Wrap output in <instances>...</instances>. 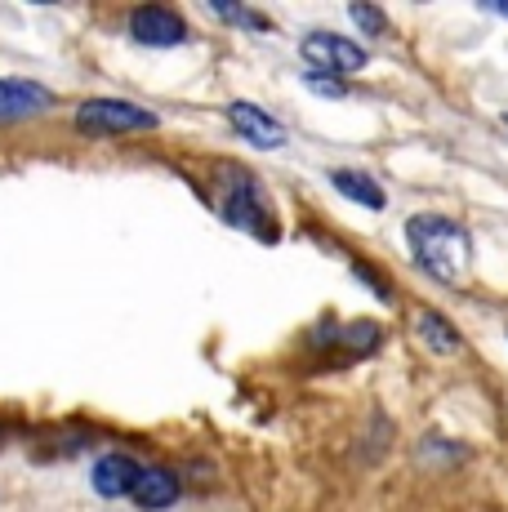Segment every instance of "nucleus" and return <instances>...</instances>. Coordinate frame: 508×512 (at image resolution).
Listing matches in <instances>:
<instances>
[{
	"label": "nucleus",
	"instance_id": "obj_13",
	"mask_svg": "<svg viewBox=\"0 0 508 512\" xmlns=\"http://www.w3.org/2000/svg\"><path fill=\"white\" fill-rule=\"evenodd\" d=\"M219 18H228V23H241V27H254V32H268V18H259V14H250V9H241V5H210Z\"/></svg>",
	"mask_w": 508,
	"mask_h": 512
},
{
	"label": "nucleus",
	"instance_id": "obj_15",
	"mask_svg": "<svg viewBox=\"0 0 508 512\" xmlns=\"http://www.w3.org/2000/svg\"><path fill=\"white\" fill-rule=\"evenodd\" d=\"M308 85H312L317 94H330V98L344 94V85H339V81H326V76H317V72H308Z\"/></svg>",
	"mask_w": 508,
	"mask_h": 512
},
{
	"label": "nucleus",
	"instance_id": "obj_2",
	"mask_svg": "<svg viewBox=\"0 0 508 512\" xmlns=\"http://www.w3.org/2000/svg\"><path fill=\"white\" fill-rule=\"evenodd\" d=\"M72 121L81 134L103 139V134H152L161 125V116L152 107L130 103V98H85Z\"/></svg>",
	"mask_w": 508,
	"mask_h": 512
},
{
	"label": "nucleus",
	"instance_id": "obj_4",
	"mask_svg": "<svg viewBox=\"0 0 508 512\" xmlns=\"http://www.w3.org/2000/svg\"><path fill=\"white\" fill-rule=\"evenodd\" d=\"M58 103L54 90L41 81H23V76H0V125H23L45 116Z\"/></svg>",
	"mask_w": 508,
	"mask_h": 512
},
{
	"label": "nucleus",
	"instance_id": "obj_10",
	"mask_svg": "<svg viewBox=\"0 0 508 512\" xmlns=\"http://www.w3.org/2000/svg\"><path fill=\"white\" fill-rule=\"evenodd\" d=\"M330 183H335V192H344L348 201L366 205V210H384L388 205L384 187L370 179V174H361V170H330Z\"/></svg>",
	"mask_w": 508,
	"mask_h": 512
},
{
	"label": "nucleus",
	"instance_id": "obj_1",
	"mask_svg": "<svg viewBox=\"0 0 508 512\" xmlns=\"http://www.w3.org/2000/svg\"><path fill=\"white\" fill-rule=\"evenodd\" d=\"M406 236L415 245V263L437 281H459L468 268V232L459 228L455 219H442V214H415L406 223Z\"/></svg>",
	"mask_w": 508,
	"mask_h": 512
},
{
	"label": "nucleus",
	"instance_id": "obj_14",
	"mask_svg": "<svg viewBox=\"0 0 508 512\" xmlns=\"http://www.w3.org/2000/svg\"><path fill=\"white\" fill-rule=\"evenodd\" d=\"M353 277H357V281H366L370 290H375V294H379V299H384V303L393 299V290H388V285H384V277H379V272H370L366 263H353Z\"/></svg>",
	"mask_w": 508,
	"mask_h": 512
},
{
	"label": "nucleus",
	"instance_id": "obj_7",
	"mask_svg": "<svg viewBox=\"0 0 508 512\" xmlns=\"http://www.w3.org/2000/svg\"><path fill=\"white\" fill-rule=\"evenodd\" d=\"M228 121H232V130H237L241 139L254 143V147H263V152H277V147H286V125H281L277 116H268L263 107L246 103V98L228 103Z\"/></svg>",
	"mask_w": 508,
	"mask_h": 512
},
{
	"label": "nucleus",
	"instance_id": "obj_6",
	"mask_svg": "<svg viewBox=\"0 0 508 512\" xmlns=\"http://www.w3.org/2000/svg\"><path fill=\"white\" fill-rule=\"evenodd\" d=\"M263 201H259V192H254V183H250V174H232V183H228V196H223V219L232 223V228H246L254 236H268L272 241V228H268V219H263Z\"/></svg>",
	"mask_w": 508,
	"mask_h": 512
},
{
	"label": "nucleus",
	"instance_id": "obj_12",
	"mask_svg": "<svg viewBox=\"0 0 508 512\" xmlns=\"http://www.w3.org/2000/svg\"><path fill=\"white\" fill-rule=\"evenodd\" d=\"M348 18H353V23H357L366 36L388 32V18H384V9H375V5H353V9H348Z\"/></svg>",
	"mask_w": 508,
	"mask_h": 512
},
{
	"label": "nucleus",
	"instance_id": "obj_16",
	"mask_svg": "<svg viewBox=\"0 0 508 512\" xmlns=\"http://www.w3.org/2000/svg\"><path fill=\"white\" fill-rule=\"evenodd\" d=\"M486 9H491V14H500V18H508V0H491Z\"/></svg>",
	"mask_w": 508,
	"mask_h": 512
},
{
	"label": "nucleus",
	"instance_id": "obj_11",
	"mask_svg": "<svg viewBox=\"0 0 508 512\" xmlns=\"http://www.w3.org/2000/svg\"><path fill=\"white\" fill-rule=\"evenodd\" d=\"M415 330H419V339H424L433 352H459V348H464L459 330L442 317V312H428V308H424V312L415 317Z\"/></svg>",
	"mask_w": 508,
	"mask_h": 512
},
{
	"label": "nucleus",
	"instance_id": "obj_8",
	"mask_svg": "<svg viewBox=\"0 0 508 512\" xmlns=\"http://www.w3.org/2000/svg\"><path fill=\"white\" fill-rule=\"evenodd\" d=\"M139 472H143L139 459L103 455V459H94V468H90V486H94V495H103V499H121V495H130V490H134Z\"/></svg>",
	"mask_w": 508,
	"mask_h": 512
},
{
	"label": "nucleus",
	"instance_id": "obj_5",
	"mask_svg": "<svg viewBox=\"0 0 508 512\" xmlns=\"http://www.w3.org/2000/svg\"><path fill=\"white\" fill-rule=\"evenodd\" d=\"M125 27H130V36L139 45L148 49H174L188 41V23H183L174 9L165 5H143V9H130V18H125Z\"/></svg>",
	"mask_w": 508,
	"mask_h": 512
},
{
	"label": "nucleus",
	"instance_id": "obj_9",
	"mask_svg": "<svg viewBox=\"0 0 508 512\" xmlns=\"http://www.w3.org/2000/svg\"><path fill=\"white\" fill-rule=\"evenodd\" d=\"M179 477H174L170 468H143L139 472V481H134V490H130V499H134V508H143V512H165V508H174L179 504Z\"/></svg>",
	"mask_w": 508,
	"mask_h": 512
},
{
	"label": "nucleus",
	"instance_id": "obj_3",
	"mask_svg": "<svg viewBox=\"0 0 508 512\" xmlns=\"http://www.w3.org/2000/svg\"><path fill=\"white\" fill-rule=\"evenodd\" d=\"M304 58L317 72H330L339 81V76H357L361 67H366V49L357 41H348V36H335V32H312L304 36Z\"/></svg>",
	"mask_w": 508,
	"mask_h": 512
}]
</instances>
